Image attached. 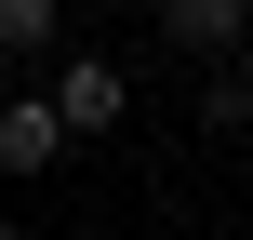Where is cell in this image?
Returning a JSON list of instances; mask_svg holds the SVG:
<instances>
[{
    "instance_id": "cell-5",
    "label": "cell",
    "mask_w": 253,
    "mask_h": 240,
    "mask_svg": "<svg viewBox=\"0 0 253 240\" xmlns=\"http://www.w3.org/2000/svg\"><path fill=\"white\" fill-rule=\"evenodd\" d=\"M53 27H67V0H0V53H53Z\"/></svg>"
},
{
    "instance_id": "cell-3",
    "label": "cell",
    "mask_w": 253,
    "mask_h": 240,
    "mask_svg": "<svg viewBox=\"0 0 253 240\" xmlns=\"http://www.w3.org/2000/svg\"><path fill=\"white\" fill-rule=\"evenodd\" d=\"M160 40L200 53V67H240L253 53V0H160Z\"/></svg>"
},
{
    "instance_id": "cell-6",
    "label": "cell",
    "mask_w": 253,
    "mask_h": 240,
    "mask_svg": "<svg viewBox=\"0 0 253 240\" xmlns=\"http://www.w3.org/2000/svg\"><path fill=\"white\" fill-rule=\"evenodd\" d=\"M0 240H13V214H0Z\"/></svg>"
},
{
    "instance_id": "cell-1",
    "label": "cell",
    "mask_w": 253,
    "mask_h": 240,
    "mask_svg": "<svg viewBox=\"0 0 253 240\" xmlns=\"http://www.w3.org/2000/svg\"><path fill=\"white\" fill-rule=\"evenodd\" d=\"M53 107H67V134H80V147H93V134H120V120H133L120 53H67V67H53Z\"/></svg>"
},
{
    "instance_id": "cell-2",
    "label": "cell",
    "mask_w": 253,
    "mask_h": 240,
    "mask_svg": "<svg viewBox=\"0 0 253 240\" xmlns=\"http://www.w3.org/2000/svg\"><path fill=\"white\" fill-rule=\"evenodd\" d=\"M80 134H67V107H53V80L40 94H0V174H53Z\"/></svg>"
},
{
    "instance_id": "cell-4",
    "label": "cell",
    "mask_w": 253,
    "mask_h": 240,
    "mask_svg": "<svg viewBox=\"0 0 253 240\" xmlns=\"http://www.w3.org/2000/svg\"><path fill=\"white\" fill-rule=\"evenodd\" d=\"M200 120H213V134H240V147H253V67H213V80H200Z\"/></svg>"
}]
</instances>
